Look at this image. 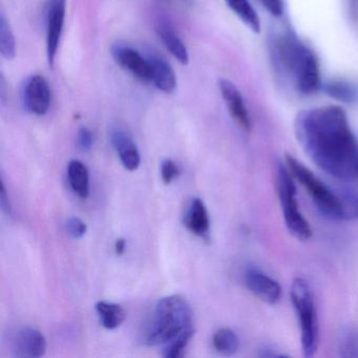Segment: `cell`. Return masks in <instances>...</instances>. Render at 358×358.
Here are the masks:
<instances>
[{
	"mask_svg": "<svg viewBox=\"0 0 358 358\" xmlns=\"http://www.w3.org/2000/svg\"><path fill=\"white\" fill-rule=\"evenodd\" d=\"M110 142L118 152L123 166L129 171H137L141 163V158L131 136L123 129H116L110 133Z\"/></svg>",
	"mask_w": 358,
	"mask_h": 358,
	"instance_id": "9a60e30c",
	"label": "cell"
},
{
	"mask_svg": "<svg viewBox=\"0 0 358 358\" xmlns=\"http://www.w3.org/2000/svg\"><path fill=\"white\" fill-rule=\"evenodd\" d=\"M338 352L341 357H358V332L348 329L338 341Z\"/></svg>",
	"mask_w": 358,
	"mask_h": 358,
	"instance_id": "603a6c76",
	"label": "cell"
},
{
	"mask_svg": "<svg viewBox=\"0 0 358 358\" xmlns=\"http://www.w3.org/2000/svg\"><path fill=\"white\" fill-rule=\"evenodd\" d=\"M47 341L41 331L24 328L18 331L13 341V355L22 358H38L45 355Z\"/></svg>",
	"mask_w": 358,
	"mask_h": 358,
	"instance_id": "8fae6325",
	"label": "cell"
},
{
	"mask_svg": "<svg viewBox=\"0 0 358 358\" xmlns=\"http://www.w3.org/2000/svg\"><path fill=\"white\" fill-rule=\"evenodd\" d=\"M185 225L188 230L196 236L201 238H206L208 236L210 226L208 211L201 199L196 198L192 200L185 215Z\"/></svg>",
	"mask_w": 358,
	"mask_h": 358,
	"instance_id": "2e32d148",
	"label": "cell"
},
{
	"mask_svg": "<svg viewBox=\"0 0 358 358\" xmlns=\"http://www.w3.org/2000/svg\"><path fill=\"white\" fill-rule=\"evenodd\" d=\"M278 200L282 207V217L287 229L299 241H308L312 236V229L299 209L296 199V187L288 167L280 164L276 177Z\"/></svg>",
	"mask_w": 358,
	"mask_h": 358,
	"instance_id": "8992f818",
	"label": "cell"
},
{
	"mask_svg": "<svg viewBox=\"0 0 358 358\" xmlns=\"http://www.w3.org/2000/svg\"><path fill=\"white\" fill-rule=\"evenodd\" d=\"M155 29H156L157 34L160 37L167 51L180 64H183V66L188 64V62H189V55H188L187 48L184 45L183 41L180 38L179 35L176 32L169 20L164 17L158 18L156 24H155Z\"/></svg>",
	"mask_w": 358,
	"mask_h": 358,
	"instance_id": "4fadbf2b",
	"label": "cell"
},
{
	"mask_svg": "<svg viewBox=\"0 0 358 358\" xmlns=\"http://www.w3.org/2000/svg\"><path fill=\"white\" fill-rule=\"evenodd\" d=\"M66 230H68V234L72 238H80L87 232V225H85L83 220L79 219V217H70L68 222H66Z\"/></svg>",
	"mask_w": 358,
	"mask_h": 358,
	"instance_id": "d4e9b609",
	"label": "cell"
},
{
	"mask_svg": "<svg viewBox=\"0 0 358 358\" xmlns=\"http://www.w3.org/2000/svg\"><path fill=\"white\" fill-rule=\"evenodd\" d=\"M326 92L335 99L341 101H352L355 97V92L347 83H332L327 85Z\"/></svg>",
	"mask_w": 358,
	"mask_h": 358,
	"instance_id": "cb8c5ba5",
	"label": "cell"
},
{
	"mask_svg": "<svg viewBox=\"0 0 358 358\" xmlns=\"http://www.w3.org/2000/svg\"><path fill=\"white\" fill-rule=\"evenodd\" d=\"M232 12L250 29L252 32L259 33L261 22L259 15L253 9L249 0H225Z\"/></svg>",
	"mask_w": 358,
	"mask_h": 358,
	"instance_id": "d6986e66",
	"label": "cell"
},
{
	"mask_svg": "<svg viewBox=\"0 0 358 358\" xmlns=\"http://www.w3.org/2000/svg\"><path fill=\"white\" fill-rule=\"evenodd\" d=\"M286 166L292 175L309 194L318 210L331 220H341L345 217V211L338 196L317 177L310 171L301 161L294 157L287 155Z\"/></svg>",
	"mask_w": 358,
	"mask_h": 358,
	"instance_id": "5b68a950",
	"label": "cell"
},
{
	"mask_svg": "<svg viewBox=\"0 0 358 358\" xmlns=\"http://www.w3.org/2000/svg\"><path fill=\"white\" fill-rule=\"evenodd\" d=\"M66 0H49L45 12L47 56L50 66L55 64L66 20Z\"/></svg>",
	"mask_w": 358,
	"mask_h": 358,
	"instance_id": "52a82bcc",
	"label": "cell"
},
{
	"mask_svg": "<svg viewBox=\"0 0 358 358\" xmlns=\"http://www.w3.org/2000/svg\"><path fill=\"white\" fill-rule=\"evenodd\" d=\"M96 310L100 317L102 326L108 330L118 328L125 320L124 309L119 303H108V301H98Z\"/></svg>",
	"mask_w": 358,
	"mask_h": 358,
	"instance_id": "ac0fdd59",
	"label": "cell"
},
{
	"mask_svg": "<svg viewBox=\"0 0 358 358\" xmlns=\"http://www.w3.org/2000/svg\"><path fill=\"white\" fill-rule=\"evenodd\" d=\"M125 247H127V241L124 238H118L115 243V250L118 255H123L125 251Z\"/></svg>",
	"mask_w": 358,
	"mask_h": 358,
	"instance_id": "f546056e",
	"label": "cell"
},
{
	"mask_svg": "<svg viewBox=\"0 0 358 358\" xmlns=\"http://www.w3.org/2000/svg\"><path fill=\"white\" fill-rule=\"evenodd\" d=\"M261 3L272 15L280 16L284 11L282 0H261Z\"/></svg>",
	"mask_w": 358,
	"mask_h": 358,
	"instance_id": "83f0119b",
	"label": "cell"
},
{
	"mask_svg": "<svg viewBox=\"0 0 358 358\" xmlns=\"http://www.w3.org/2000/svg\"><path fill=\"white\" fill-rule=\"evenodd\" d=\"M192 312L182 295L161 299L155 309L154 317L146 333L148 345H166L184 331L192 329Z\"/></svg>",
	"mask_w": 358,
	"mask_h": 358,
	"instance_id": "3957f363",
	"label": "cell"
},
{
	"mask_svg": "<svg viewBox=\"0 0 358 358\" xmlns=\"http://www.w3.org/2000/svg\"><path fill=\"white\" fill-rule=\"evenodd\" d=\"M244 282L248 290L265 303L274 305L282 297V288L273 278L259 269H248L244 274Z\"/></svg>",
	"mask_w": 358,
	"mask_h": 358,
	"instance_id": "30bf717a",
	"label": "cell"
},
{
	"mask_svg": "<svg viewBox=\"0 0 358 358\" xmlns=\"http://www.w3.org/2000/svg\"><path fill=\"white\" fill-rule=\"evenodd\" d=\"M69 182L73 192L83 199L90 194V175L87 167L78 160H72L68 167Z\"/></svg>",
	"mask_w": 358,
	"mask_h": 358,
	"instance_id": "e0dca14e",
	"label": "cell"
},
{
	"mask_svg": "<svg viewBox=\"0 0 358 358\" xmlns=\"http://www.w3.org/2000/svg\"><path fill=\"white\" fill-rule=\"evenodd\" d=\"M270 47L274 68L292 83L297 92L311 95L320 89L317 58L294 34L286 33L275 37Z\"/></svg>",
	"mask_w": 358,
	"mask_h": 358,
	"instance_id": "7a4b0ae2",
	"label": "cell"
},
{
	"mask_svg": "<svg viewBox=\"0 0 358 358\" xmlns=\"http://www.w3.org/2000/svg\"><path fill=\"white\" fill-rule=\"evenodd\" d=\"M152 69V83L163 93L171 94L177 87L175 71L165 58L156 53L146 54Z\"/></svg>",
	"mask_w": 358,
	"mask_h": 358,
	"instance_id": "5bb4252c",
	"label": "cell"
},
{
	"mask_svg": "<svg viewBox=\"0 0 358 358\" xmlns=\"http://www.w3.org/2000/svg\"><path fill=\"white\" fill-rule=\"evenodd\" d=\"M22 103L28 112L43 116L51 106V89L41 75H32L24 81L22 91Z\"/></svg>",
	"mask_w": 358,
	"mask_h": 358,
	"instance_id": "ba28073f",
	"label": "cell"
},
{
	"mask_svg": "<svg viewBox=\"0 0 358 358\" xmlns=\"http://www.w3.org/2000/svg\"><path fill=\"white\" fill-rule=\"evenodd\" d=\"M112 55L117 64L129 71L136 78L144 83H152V69L148 56L129 45L117 43L112 47Z\"/></svg>",
	"mask_w": 358,
	"mask_h": 358,
	"instance_id": "9c48e42d",
	"label": "cell"
},
{
	"mask_svg": "<svg viewBox=\"0 0 358 358\" xmlns=\"http://www.w3.org/2000/svg\"><path fill=\"white\" fill-rule=\"evenodd\" d=\"M295 135L310 160L335 179L358 178V142L347 113L336 106H320L299 113Z\"/></svg>",
	"mask_w": 358,
	"mask_h": 358,
	"instance_id": "6da1fadb",
	"label": "cell"
},
{
	"mask_svg": "<svg viewBox=\"0 0 358 358\" xmlns=\"http://www.w3.org/2000/svg\"><path fill=\"white\" fill-rule=\"evenodd\" d=\"M358 179V178H357ZM356 209H357V213H358V200H357V207H356Z\"/></svg>",
	"mask_w": 358,
	"mask_h": 358,
	"instance_id": "4dcf8cb0",
	"label": "cell"
},
{
	"mask_svg": "<svg viewBox=\"0 0 358 358\" xmlns=\"http://www.w3.org/2000/svg\"><path fill=\"white\" fill-rule=\"evenodd\" d=\"M0 205H1V209L6 215H12V205L9 200V196L7 194V189H6L5 183L1 181V189H0Z\"/></svg>",
	"mask_w": 358,
	"mask_h": 358,
	"instance_id": "f1b7e54d",
	"label": "cell"
},
{
	"mask_svg": "<svg viewBox=\"0 0 358 358\" xmlns=\"http://www.w3.org/2000/svg\"><path fill=\"white\" fill-rule=\"evenodd\" d=\"M178 175H179V169H178L177 164L169 159L164 160L161 165V177H162L163 182L169 185L175 180L176 177H178Z\"/></svg>",
	"mask_w": 358,
	"mask_h": 358,
	"instance_id": "484cf974",
	"label": "cell"
},
{
	"mask_svg": "<svg viewBox=\"0 0 358 358\" xmlns=\"http://www.w3.org/2000/svg\"><path fill=\"white\" fill-rule=\"evenodd\" d=\"M215 349L222 355L231 356L238 352L240 341L231 329L223 328L215 333L213 337Z\"/></svg>",
	"mask_w": 358,
	"mask_h": 358,
	"instance_id": "ffe728a7",
	"label": "cell"
},
{
	"mask_svg": "<svg viewBox=\"0 0 358 358\" xmlns=\"http://www.w3.org/2000/svg\"><path fill=\"white\" fill-rule=\"evenodd\" d=\"M93 134L87 127H81L77 135V145L83 152H89L93 145Z\"/></svg>",
	"mask_w": 358,
	"mask_h": 358,
	"instance_id": "4316f807",
	"label": "cell"
},
{
	"mask_svg": "<svg viewBox=\"0 0 358 358\" xmlns=\"http://www.w3.org/2000/svg\"><path fill=\"white\" fill-rule=\"evenodd\" d=\"M0 53L7 60L13 59L16 54L15 36L3 13L0 15Z\"/></svg>",
	"mask_w": 358,
	"mask_h": 358,
	"instance_id": "44dd1931",
	"label": "cell"
},
{
	"mask_svg": "<svg viewBox=\"0 0 358 358\" xmlns=\"http://www.w3.org/2000/svg\"><path fill=\"white\" fill-rule=\"evenodd\" d=\"M222 97L229 110L230 115L241 125L243 129H251V119L245 104L244 98L238 87L227 79H221L219 83Z\"/></svg>",
	"mask_w": 358,
	"mask_h": 358,
	"instance_id": "7c38bea8",
	"label": "cell"
},
{
	"mask_svg": "<svg viewBox=\"0 0 358 358\" xmlns=\"http://www.w3.org/2000/svg\"><path fill=\"white\" fill-rule=\"evenodd\" d=\"M290 295L299 320L303 356L313 357L320 345V324L311 287L303 278H295L291 285Z\"/></svg>",
	"mask_w": 358,
	"mask_h": 358,
	"instance_id": "277c9868",
	"label": "cell"
},
{
	"mask_svg": "<svg viewBox=\"0 0 358 358\" xmlns=\"http://www.w3.org/2000/svg\"><path fill=\"white\" fill-rule=\"evenodd\" d=\"M194 329L184 331L179 336L167 343L163 348V356L166 358H179L183 356L186 347L194 336Z\"/></svg>",
	"mask_w": 358,
	"mask_h": 358,
	"instance_id": "7402d4cb",
	"label": "cell"
}]
</instances>
